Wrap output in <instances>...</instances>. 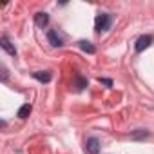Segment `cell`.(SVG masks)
Returning <instances> with one entry per match:
<instances>
[{
    "mask_svg": "<svg viewBox=\"0 0 154 154\" xmlns=\"http://www.w3.org/2000/svg\"><path fill=\"white\" fill-rule=\"evenodd\" d=\"M143 136L147 138L149 132H147V131H140V132H134V134H132V138H143Z\"/></svg>",
    "mask_w": 154,
    "mask_h": 154,
    "instance_id": "cell-11",
    "label": "cell"
},
{
    "mask_svg": "<svg viewBox=\"0 0 154 154\" xmlns=\"http://www.w3.org/2000/svg\"><path fill=\"white\" fill-rule=\"evenodd\" d=\"M33 76H35L38 82H44V84L51 82V72H42V71H38V72H33Z\"/></svg>",
    "mask_w": 154,
    "mask_h": 154,
    "instance_id": "cell-7",
    "label": "cell"
},
{
    "mask_svg": "<svg viewBox=\"0 0 154 154\" xmlns=\"http://www.w3.org/2000/svg\"><path fill=\"white\" fill-rule=\"evenodd\" d=\"M150 42H152V36H149V35H143V36H140V38L136 40V45H134V49H136L138 53H141V51H145V49L150 45Z\"/></svg>",
    "mask_w": 154,
    "mask_h": 154,
    "instance_id": "cell-2",
    "label": "cell"
},
{
    "mask_svg": "<svg viewBox=\"0 0 154 154\" xmlns=\"http://www.w3.org/2000/svg\"><path fill=\"white\" fill-rule=\"evenodd\" d=\"M80 47H82L85 53H89V54H94V53H96L94 45H93L91 42H87V40H80Z\"/></svg>",
    "mask_w": 154,
    "mask_h": 154,
    "instance_id": "cell-8",
    "label": "cell"
},
{
    "mask_svg": "<svg viewBox=\"0 0 154 154\" xmlns=\"http://www.w3.org/2000/svg\"><path fill=\"white\" fill-rule=\"evenodd\" d=\"M85 85H87V82L82 78V76H76V89H78V91H82Z\"/></svg>",
    "mask_w": 154,
    "mask_h": 154,
    "instance_id": "cell-10",
    "label": "cell"
},
{
    "mask_svg": "<svg viewBox=\"0 0 154 154\" xmlns=\"http://www.w3.org/2000/svg\"><path fill=\"white\" fill-rule=\"evenodd\" d=\"M112 24L111 15H98L96 17V31H107Z\"/></svg>",
    "mask_w": 154,
    "mask_h": 154,
    "instance_id": "cell-1",
    "label": "cell"
},
{
    "mask_svg": "<svg viewBox=\"0 0 154 154\" xmlns=\"http://www.w3.org/2000/svg\"><path fill=\"white\" fill-rule=\"evenodd\" d=\"M29 114H31V105H29V103H26V105H22V107L18 109V116H20V118H27Z\"/></svg>",
    "mask_w": 154,
    "mask_h": 154,
    "instance_id": "cell-9",
    "label": "cell"
},
{
    "mask_svg": "<svg viewBox=\"0 0 154 154\" xmlns=\"http://www.w3.org/2000/svg\"><path fill=\"white\" fill-rule=\"evenodd\" d=\"M2 80H8V69L2 65Z\"/></svg>",
    "mask_w": 154,
    "mask_h": 154,
    "instance_id": "cell-12",
    "label": "cell"
},
{
    "mask_svg": "<svg viewBox=\"0 0 154 154\" xmlns=\"http://www.w3.org/2000/svg\"><path fill=\"white\" fill-rule=\"evenodd\" d=\"M100 82H102V84H105V85H109V87L112 85V82H111V80H100Z\"/></svg>",
    "mask_w": 154,
    "mask_h": 154,
    "instance_id": "cell-13",
    "label": "cell"
},
{
    "mask_svg": "<svg viewBox=\"0 0 154 154\" xmlns=\"http://www.w3.org/2000/svg\"><path fill=\"white\" fill-rule=\"evenodd\" d=\"M85 150L89 154H98L100 152V140L98 138H89L85 141Z\"/></svg>",
    "mask_w": 154,
    "mask_h": 154,
    "instance_id": "cell-3",
    "label": "cell"
},
{
    "mask_svg": "<svg viewBox=\"0 0 154 154\" xmlns=\"http://www.w3.org/2000/svg\"><path fill=\"white\" fill-rule=\"evenodd\" d=\"M0 45H2V49L6 51V53H9V54H17V49L13 47V44L9 42V38L8 36H2V38H0Z\"/></svg>",
    "mask_w": 154,
    "mask_h": 154,
    "instance_id": "cell-4",
    "label": "cell"
},
{
    "mask_svg": "<svg viewBox=\"0 0 154 154\" xmlns=\"http://www.w3.org/2000/svg\"><path fill=\"white\" fill-rule=\"evenodd\" d=\"M35 22H36L38 27H45V26L49 24V17H47V13H36V15H35Z\"/></svg>",
    "mask_w": 154,
    "mask_h": 154,
    "instance_id": "cell-6",
    "label": "cell"
},
{
    "mask_svg": "<svg viewBox=\"0 0 154 154\" xmlns=\"http://www.w3.org/2000/svg\"><path fill=\"white\" fill-rule=\"evenodd\" d=\"M47 40H49V44L54 45V47H62V45H63V42H62V38L56 35V31H49V33H47Z\"/></svg>",
    "mask_w": 154,
    "mask_h": 154,
    "instance_id": "cell-5",
    "label": "cell"
}]
</instances>
